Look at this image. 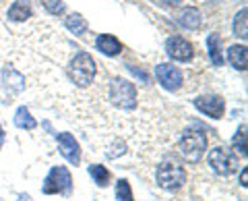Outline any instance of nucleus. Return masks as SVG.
I'll return each instance as SVG.
<instances>
[{"instance_id": "1", "label": "nucleus", "mask_w": 248, "mask_h": 201, "mask_svg": "<svg viewBox=\"0 0 248 201\" xmlns=\"http://www.w3.org/2000/svg\"><path fill=\"white\" fill-rule=\"evenodd\" d=\"M178 150L188 162H199L207 151V135L201 129H186L180 135Z\"/></svg>"}, {"instance_id": "2", "label": "nucleus", "mask_w": 248, "mask_h": 201, "mask_svg": "<svg viewBox=\"0 0 248 201\" xmlns=\"http://www.w3.org/2000/svg\"><path fill=\"white\" fill-rule=\"evenodd\" d=\"M108 96H110V102L114 106L122 108V110H133V108H137V104H139L135 83H130L126 79H118V77L112 79Z\"/></svg>"}, {"instance_id": "3", "label": "nucleus", "mask_w": 248, "mask_h": 201, "mask_svg": "<svg viewBox=\"0 0 248 201\" xmlns=\"http://www.w3.org/2000/svg\"><path fill=\"white\" fill-rule=\"evenodd\" d=\"M42 191L46 195H71L73 191V176L64 166H54L48 176L44 179Z\"/></svg>"}, {"instance_id": "4", "label": "nucleus", "mask_w": 248, "mask_h": 201, "mask_svg": "<svg viewBox=\"0 0 248 201\" xmlns=\"http://www.w3.org/2000/svg\"><path fill=\"white\" fill-rule=\"evenodd\" d=\"M68 71H71L73 81L79 85V87H87V85H91L93 77H95V60L91 58V54L79 52V54H75V58L71 60Z\"/></svg>"}, {"instance_id": "5", "label": "nucleus", "mask_w": 248, "mask_h": 201, "mask_svg": "<svg viewBox=\"0 0 248 201\" xmlns=\"http://www.w3.org/2000/svg\"><path fill=\"white\" fill-rule=\"evenodd\" d=\"M155 181L161 189L166 191H178L180 187H184L186 183V170L172 162H166V164L157 166V172H155Z\"/></svg>"}, {"instance_id": "6", "label": "nucleus", "mask_w": 248, "mask_h": 201, "mask_svg": "<svg viewBox=\"0 0 248 201\" xmlns=\"http://www.w3.org/2000/svg\"><path fill=\"white\" fill-rule=\"evenodd\" d=\"M209 166H211V170L215 174L219 176H230L232 172H236L238 170V158L232 153L230 148H215L209 151Z\"/></svg>"}, {"instance_id": "7", "label": "nucleus", "mask_w": 248, "mask_h": 201, "mask_svg": "<svg viewBox=\"0 0 248 201\" xmlns=\"http://www.w3.org/2000/svg\"><path fill=\"white\" fill-rule=\"evenodd\" d=\"M192 104H195L199 112H203L211 118H223V112H226V100L221 96H215V94L199 96L192 100Z\"/></svg>"}, {"instance_id": "8", "label": "nucleus", "mask_w": 248, "mask_h": 201, "mask_svg": "<svg viewBox=\"0 0 248 201\" xmlns=\"http://www.w3.org/2000/svg\"><path fill=\"white\" fill-rule=\"evenodd\" d=\"M155 77H157L159 85L168 91H178L182 87V71L174 65H157L155 67Z\"/></svg>"}, {"instance_id": "9", "label": "nucleus", "mask_w": 248, "mask_h": 201, "mask_svg": "<svg viewBox=\"0 0 248 201\" xmlns=\"http://www.w3.org/2000/svg\"><path fill=\"white\" fill-rule=\"evenodd\" d=\"M56 141H58L60 156L64 158L68 164L79 166V162H81V145L75 139V135H71V133H58L56 135Z\"/></svg>"}, {"instance_id": "10", "label": "nucleus", "mask_w": 248, "mask_h": 201, "mask_svg": "<svg viewBox=\"0 0 248 201\" xmlns=\"http://www.w3.org/2000/svg\"><path fill=\"white\" fill-rule=\"evenodd\" d=\"M192 50H195L192 48V44L186 42L184 37H180V35H172V37H168V42H166L168 56L178 60V63H188V60L192 58V54H195Z\"/></svg>"}, {"instance_id": "11", "label": "nucleus", "mask_w": 248, "mask_h": 201, "mask_svg": "<svg viewBox=\"0 0 248 201\" xmlns=\"http://www.w3.org/2000/svg\"><path fill=\"white\" fill-rule=\"evenodd\" d=\"M95 46H97V50L102 52V54H108V56H118V54L122 52V44L118 37H114V35H99L97 40H95Z\"/></svg>"}, {"instance_id": "12", "label": "nucleus", "mask_w": 248, "mask_h": 201, "mask_svg": "<svg viewBox=\"0 0 248 201\" xmlns=\"http://www.w3.org/2000/svg\"><path fill=\"white\" fill-rule=\"evenodd\" d=\"M228 60L236 71H246V63H248V52L244 44H234L228 50Z\"/></svg>"}, {"instance_id": "13", "label": "nucleus", "mask_w": 248, "mask_h": 201, "mask_svg": "<svg viewBox=\"0 0 248 201\" xmlns=\"http://www.w3.org/2000/svg\"><path fill=\"white\" fill-rule=\"evenodd\" d=\"M207 50H209V58L215 67H221L223 65V42L219 34H211L207 37Z\"/></svg>"}, {"instance_id": "14", "label": "nucleus", "mask_w": 248, "mask_h": 201, "mask_svg": "<svg viewBox=\"0 0 248 201\" xmlns=\"http://www.w3.org/2000/svg\"><path fill=\"white\" fill-rule=\"evenodd\" d=\"M31 17V4H29V0H15L13 6L9 9V19L11 21H27Z\"/></svg>"}, {"instance_id": "15", "label": "nucleus", "mask_w": 248, "mask_h": 201, "mask_svg": "<svg viewBox=\"0 0 248 201\" xmlns=\"http://www.w3.org/2000/svg\"><path fill=\"white\" fill-rule=\"evenodd\" d=\"M178 23L186 29H199L201 23H203V17H201V11L199 9H184L178 17Z\"/></svg>"}, {"instance_id": "16", "label": "nucleus", "mask_w": 248, "mask_h": 201, "mask_svg": "<svg viewBox=\"0 0 248 201\" xmlns=\"http://www.w3.org/2000/svg\"><path fill=\"white\" fill-rule=\"evenodd\" d=\"M232 153H234L236 158H246V125H242L238 131H236V135L234 139H232Z\"/></svg>"}, {"instance_id": "17", "label": "nucleus", "mask_w": 248, "mask_h": 201, "mask_svg": "<svg viewBox=\"0 0 248 201\" xmlns=\"http://www.w3.org/2000/svg\"><path fill=\"white\" fill-rule=\"evenodd\" d=\"M64 25H66L68 32L75 34V35H83V34H87V21H85L79 13L68 15V17L64 19Z\"/></svg>"}, {"instance_id": "18", "label": "nucleus", "mask_w": 248, "mask_h": 201, "mask_svg": "<svg viewBox=\"0 0 248 201\" xmlns=\"http://www.w3.org/2000/svg\"><path fill=\"white\" fill-rule=\"evenodd\" d=\"M89 176L93 179V183L97 184V187H108L110 184V170H108L106 166H99V164H91L87 168Z\"/></svg>"}, {"instance_id": "19", "label": "nucleus", "mask_w": 248, "mask_h": 201, "mask_svg": "<svg viewBox=\"0 0 248 201\" xmlns=\"http://www.w3.org/2000/svg\"><path fill=\"white\" fill-rule=\"evenodd\" d=\"M15 127L31 131V129H35V127H37V120H35L33 117H31V112L27 110L25 106H21L19 110L15 112Z\"/></svg>"}, {"instance_id": "20", "label": "nucleus", "mask_w": 248, "mask_h": 201, "mask_svg": "<svg viewBox=\"0 0 248 201\" xmlns=\"http://www.w3.org/2000/svg\"><path fill=\"white\" fill-rule=\"evenodd\" d=\"M4 85L6 87H11L13 91H23L25 89V79H23V75H19L15 68H4Z\"/></svg>"}, {"instance_id": "21", "label": "nucleus", "mask_w": 248, "mask_h": 201, "mask_svg": "<svg viewBox=\"0 0 248 201\" xmlns=\"http://www.w3.org/2000/svg\"><path fill=\"white\" fill-rule=\"evenodd\" d=\"M246 6L244 9H240L238 15H236V19H234V35L238 37H242V40H246L248 37V29H246Z\"/></svg>"}, {"instance_id": "22", "label": "nucleus", "mask_w": 248, "mask_h": 201, "mask_svg": "<svg viewBox=\"0 0 248 201\" xmlns=\"http://www.w3.org/2000/svg\"><path fill=\"white\" fill-rule=\"evenodd\" d=\"M116 201H135L133 189H130L128 181L120 179L118 183H116Z\"/></svg>"}, {"instance_id": "23", "label": "nucleus", "mask_w": 248, "mask_h": 201, "mask_svg": "<svg viewBox=\"0 0 248 201\" xmlns=\"http://www.w3.org/2000/svg\"><path fill=\"white\" fill-rule=\"evenodd\" d=\"M44 6L48 9L52 15H62L66 11V4L62 0H44Z\"/></svg>"}, {"instance_id": "24", "label": "nucleus", "mask_w": 248, "mask_h": 201, "mask_svg": "<svg viewBox=\"0 0 248 201\" xmlns=\"http://www.w3.org/2000/svg\"><path fill=\"white\" fill-rule=\"evenodd\" d=\"M246 179H248V170L244 168L242 170V176H240V184H242V187H246Z\"/></svg>"}, {"instance_id": "25", "label": "nucleus", "mask_w": 248, "mask_h": 201, "mask_svg": "<svg viewBox=\"0 0 248 201\" xmlns=\"http://www.w3.org/2000/svg\"><path fill=\"white\" fill-rule=\"evenodd\" d=\"M4 139H6V135H4L2 127H0V150H2V145H4Z\"/></svg>"}, {"instance_id": "26", "label": "nucleus", "mask_w": 248, "mask_h": 201, "mask_svg": "<svg viewBox=\"0 0 248 201\" xmlns=\"http://www.w3.org/2000/svg\"><path fill=\"white\" fill-rule=\"evenodd\" d=\"M164 2H166V4H170V6H176V4H180L182 0H164Z\"/></svg>"}, {"instance_id": "27", "label": "nucleus", "mask_w": 248, "mask_h": 201, "mask_svg": "<svg viewBox=\"0 0 248 201\" xmlns=\"http://www.w3.org/2000/svg\"><path fill=\"white\" fill-rule=\"evenodd\" d=\"M29 199H31L29 195H19V201H29Z\"/></svg>"}]
</instances>
